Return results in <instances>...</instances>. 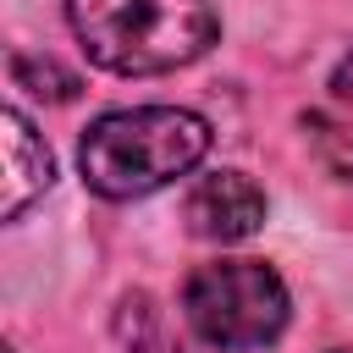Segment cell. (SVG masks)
Returning <instances> with one entry per match:
<instances>
[{
    "label": "cell",
    "instance_id": "8992f818",
    "mask_svg": "<svg viewBox=\"0 0 353 353\" xmlns=\"http://www.w3.org/2000/svg\"><path fill=\"white\" fill-rule=\"evenodd\" d=\"M11 83L28 88V94H50V99H72L77 94V77L66 66H55L50 55H11Z\"/></svg>",
    "mask_w": 353,
    "mask_h": 353
},
{
    "label": "cell",
    "instance_id": "7a4b0ae2",
    "mask_svg": "<svg viewBox=\"0 0 353 353\" xmlns=\"http://www.w3.org/2000/svg\"><path fill=\"white\" fill-rule=\"evenodd\" d=\"M88 61L121 77H154L199 61L221 22L210 0H66Z\"/></svg>",
    "mask_w": 353,
    "mask_h": 353
},
{
    "label": "cell",
    "instance_id": "6da1fadb",
    "mask_svg": "<svg viewBox=\"0 0 353 353\" xmlns=\"http://www.w3.org/2000/svg\"><path fill=\"white\" fill-rule=\"evenodd\" d=\"M204 149H210L204 116L176 105H138L99 116L77 143V165L99 199H143L176 182L182 171H193Z\"/></svg>",
    "mask_w": 353,
    "mask_h": 353
},
{
    "label": "cell",
    "instance_id": "ba28073f",
    "mask_svg": "<svg viewBox=\"0 0 353 353\" xmlns=\"http://www.w3.org/2000/svg\"><path fill=\"white\" fill-rule=\"evenodd\" d=\"M331 94H336V99H347V105H353V50H347V55H342V61H336V72H331Z\"/></svg>",
    "mask_w": 353,
    "mask_h": 353
},
{
    "label": "cell",
    "instance_id": "277c9868",
    "mask_svg": "<svg viewBox=\"0 0 353 353\" xmlns=\"http://www.w3.org/2000/svg\"><path fill=\"white\" fill-rule=\"evenodd\" d=\"M188 226L210 243H243L265 226V193L243 171H215L188 193Z\"/></svg>",
    "mask_w": 353,
    "mask_h": 353
},
{
    "label": "cell",
    "instance_id": "52a82bcc",
    "mask_svg": "<svg viewBox=\"0 0 353 353\" xmlns=\"http://www.w3.org/2000/svg\"><path fill=\"white\" fill-rule=\"evenodd\" d=\"M309 132H314L320 160H325L342 182H353V127H336V121H325V116H309Z\"/></svg>",
    "mask_w": 353,
    "mask_h": 353
},
{
    "label": "cell",
    "instance_id": "3957f363",
    "mask_svg": "<svg viewBox=\"0 0 353 353\" xmlns=\"http://www.w3.org/2000/svg\"><path fill=\"white\" fill-rule=\"evenodd\" d=\"M188 325L226 353L265 347L287 325V287L265 259H215L188 276Z\"/></svg>",
    "mask_w": 353,
    "mask_h": 353
},
{
    "label": "cell",
    "instance_id": "9c48e42d",
    "mask_svg": "<svg viewBox=\"0 0 353 353\" xmlns=\"http://www.w3.org/2000/svg\"><path fill=\"white\" fill-rule=\"evenodd\" d=\"M6 353H11V347H6Z\"/></svg>",
    "mask_w": 353,
    "mask_h": 353
},
{
    "label": "cell",
    "instance_id": "5b68a950",
    "mask_svg": "<svg viewBox=\"0 0 353 353\" xmlns=\"http://www.w3.org/2000/svg\"><path fill=\"white\" fill-rule=\"evenodd\" d=\"M0 127H6V199H0V215L17 221V215L50 188V171H55V165H50L44 138L33 132V121H28L22 110H6Z\"/></svg>",
    "mask_w": 353,
    "mask_h": 353
}]
</instances>
